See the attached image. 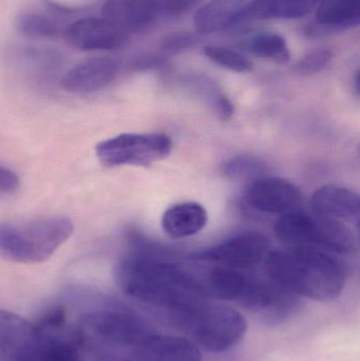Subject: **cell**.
Returning a JSON list of instances; mask_svg holds the SVG:
<instances>
[{"label": "cell", "instance_id": "6da1fadb", "mask_svg": "<svg viewBox=\"0 0 360 361\" xmlns=\"http://www.w3.org/2000/svg\"><path fill=\"white\" fill-rule=\"evenodd\" d=\"M114 280L122 292L149 305L182 313L206 302L204 284L181 267L143 255H130L114 267Z\"/></svg>", "mask_w": 360, "mask_h": 361}, {"label": "cell", "instance_id": "7a4b0ae2", "mask_svg": "<svg viewBox=\"0 0 360 361\" xmlns=\"http://www.w3.org/2000/svg\"><path fill=\"white\" fill-rule=\"evenodd\" d=\"M263 262L268 279L297 296L329 302L338 298L345 288L344 267L325 250H273Z\"/></svg>", "mask_w": 360, "mask_h": 361}, {"label": "cell", "instance_id": "3957f363", "mask_svg": "<svg viewBox=\"0 0 360 361\" xmlns=\"http://www.w3.org/2000/svg\"><path fill=\"white\" fill-rule=\"evenodd\" d=\"M73 233V223L63 216L0 222V258L25 264L44 262Z\"/></svg>", "mask_w": 360, "mask_h": 361}, {"label": "cell", "instance_id": "277c9868", "mask_svg": "<svg viewBox=\"0 0 360 361\" xmlns=\"http://www.w3.org/2000/svg\"><path fill=\"white\" fill-rule=\"evenodd\" d=\"M175 320L190 335L192 343L211 353L236 347L247 332L244 316L225 305L206 301L194 309L175 314Z\"/></svg>", "mask_w": 360, "mask_h": 361}, {"label": "cell", "instance_id": "5b68a950", "mask_svg": "<svg viewBox=\"0 0 360 361\" xmlns=\"http://www.w3.org/2000/svg\"><path fill=\"white\" fill-rule=\"evenodd\" d=\"M137 314L122 307L88 312L80 318V338L94 345L125 352L154 334Z\"/></svg>", "mask_w": 360, "mask_h": 361}, {"label": "cell", "instance_id": "8992f818", "mask_svg": "<svg viewBox=\"0 0 360 361\" xmlns=\"http://www.w3.org/2000/svg\"><path fill=\"white\" fill-rule=\"evenodd\" d=\"M173 150V142L164 133H123L101 142L95 154L106 167H147L164 160Z\"/></svg>", "mask_w": 360, "mask_h": 361}, {"label": "cell", "instance_id": "52a82bcc", "mask_svg": "<svg viewBox=\"0 0 360 361\" xmlns=\"http://www.w3.org/2000/svg\"><path fill=\"white\" fill-rule=\"evenodd\" d=\"M268 252L270 241L266 235L257 231H245L205 250L201 259L218 267L242 271L260 264Z\"/></svg>", "mask_w": 360, "mask_h": 361}, {"label": "cell", "instance_id": "ba28073f", "mask_svg": "<svg viewBox=\"0 0 360 361\" xmlns=\"http://www.w3.org/2000/svg\"><path fill=\"white\" fill-rule=\"evenodd\" d=\"M42 333L34 322L0 310V361H39Z\"/></svg>", "mask_w": 360, "mask_h": 361}, {"label": "cell", "instance_id": "9c48e42d", "mask_svg": "<svg viewBox=\"0 0 360 361\" xmlns=\"http://www.w3.org/2000/svg\"><path fill=\"white\" fill-rule=\"evenodd\" d=\"M245 200L258 212L283 214L293 212L299 204L302 191L297 185L283 178H257L247 187Z\"/></svg>", "mask_w": 360, "mask_h": 361}, {"label": "cell", "instance_id": "30bf717a", "mask_svg": "<svg viewBox=\"0 0 360 361\" xmlns=\"http://www.w3.org/2000/svg\"><path fill=\"white\" fill-rule=\"evenodd\" d=\"M68 44L82 51H111L123 47L127 34L103 17H85L66 27Z\"/></svg>", "mask_w": 360, "mask_h": 361}, {"label": "cell", "instance_id": "8fae6325", "mask_svg": "<svg viewBox=\"0 0 360 361\" xmlns=\"http://www.w3.org/2000/svg\"><path fill=\"white\" fill-rule=\"evenodd\" d=\"M123 353L125 361H202L200 350L190 339L156 333Z\"/></svg>", "mask_w": 360, "mask_h": 361}, {"label": "cell", "instance_id": "7c38bea8", "mask_svg": "<svg viewBox=\"0 0 360 361\" xmlns=\"http://www.w3.org/2000/svg\"><path fill=\"white\" fill-rule=\"evenodd\" d=\"M118 68V61L110 57H90L63 74L61 87L76 94L97 92L116 80Z\"/></svg>", "mask_w": 360, "mask_h": 361}, {"label": "cell", "instance_id": "4fadbf2b", "mask_svg": "<svg viewBox=\"0 0 360 361\" xmlns=\"http://www.w3.org/2000/svg\"><path fill=\"white\" fill-rule=\"evenodd\" d=\"M162 16V0H106L101 17L124 33L143 31Z\"/></svg>", "mask_w": 360, "mask_h": 361}, {"label": "cell", "instance_id": "5bb4252c", "mask_svg": "<svg viewBox=\"0 0 360 361\" xmlns=\"http://www.w3.org/2000/svg\"><path fill=\"white\" fill-rule=\"evenodd\" d=\"M311 205L315 216L338 222L357 223L360 216V197L356 191L337 184L325 185L314 191Z\"/></svg>", "mask_w": 360, "mask_h": 361}, {"label": "cell", "instance_id": "9a60e30c", "mask_svg": "<svg viewBox=\"0 0 360 361\" xmlns=\"http://www.w3.org/2000/svg\"><path fill=\"white\" fill-rule=\"evenodd\" d=\"M277 239L291 250L317 248L323 250L321 219L299 212L283 214L275 223Z\"/></svg>", "mask_w": 360, "mask_h": 361}, {"label": "cell", "instance_id": "2e32d148", "mask_svg": "<svg viewBox=\"0 0 360 361\" xmlns=\"http://www.w3.org/2000/svg\"><path fill=\"white\" fill-rule=\"evenodd\" d=\"M321 0H253L241 6L235 23L268 19H297L310 14Z\"/></svg>", "mask_w": 360, "mask_h": 361}, {"label": "cell", "instance_id": "e0dca14e", "mask_svg": "<svg viewBox=\"0 0 360 361\" xmlns=\"http://www.w3.org/2000/svg\"><path fill=\"white\" fill-rule=\"evenodd\" d=\"M206 209L197 202H184L169 207L162 216V228L173 239H184L206 226Z\"/></svg>", "mask_w": 360, "mask_h": 361}, {"label": "cell", "instance_id": "ac0fdd59", "mask_svg": "<svg viewBox=\"0 0 360 361\" xmlns=\"http://www.w3.org/2000/svg\"><path fill=\"white\" fill-rule=\"evenodd\" d=\"M61 10L52 12L25 11L19 13L14 20L17 33L29 39H46L54 38L65 31L63 19L59 16Z\"/></svg>", "mask_w": 360, "mask_h": 361}, {"label": "cell", "instance_id": "d6986e66", "mask_svg": "<svg viewBox=\"0 0 360 361\" xmlns=\"http://www.w3.org/2000/svg\"><path fill=\"white\" fill-rule=\"evenodd\" d=\"M241 6V0H211L194 14L197 32L211 34L234 25Z\"/></svg>", "mask_w": 360, "mask_h": 361}, {"label": "cell", "instance_id": "ffe728a7", "mask_svg": "<svg viewBox=\"0 0 360 361\" xmlns=\"http://www.w3.org/2000/svg\"><path fill=\"white\" fill-rule=\"evenodd\" d=\"M359 0H321L317 25L327 31H344L359 23Z\"/></svg>", "mask_w": 360, "mask_h": 361}, {"label": "cell", "instance_id": "44dd1931", "mask_svg": "<svg viewBox=\"0 0 360 361\" xmlns=\"http://www.w3.org/2000/svg\"><path fill=\"white\" fill-rule=\"evenodd\" d=\"M249 278L240 271L217 267L209 273L206 284H204L209 297L220 300H239L244 292Z\"/></svg>", "mask_w": 360, "mask_h": 361}, {"label": "cell", "instance_id": "7402d4cb", "mask_svg": "<svg viewBox=\"0 0 360 361\" xmlns=\"http://www.w3.org/2000/svg\"><path fill=\"white\" fill-rule=\"evenodd\" d=\"M244 49L255 56L277 63L290 61V49L283 36L276 33H262L247 39Z\"/></svg>", "mask_w": 360, "mask_h": 361}, {"label": "cell", "instance_id": "603a6c76", "mask_svg": "<svg viewBox=\"0 0 360 361\" xmlns=\"http://www.w3.org/2000/svg\"><path fill=\"white\" fill-rule=\"evenodd\" d=\"M203 53L213 63L232 71L247 73L253 70V63L238 51L225 47L207 46L203 49Z\"/></svg>", "mask_w": 360, "mask_h": 361}, {"label": "cell", "instance_id": "cb8c5ba5", "mask_svg": "<svg viewBox=\"0 0 360 361\" xmlns=\"http://www.w3.org/2000/svg\"><path fill=\"white\" fill-rule=\"evenodd\" d=\"M262 171H263V164L249 157H238L223 165L224 175L230 179L256 177Z\"/></svg>", "mask_w": 360, "mask_h": 361}, {"label": "cell", "instance_id": "d4e9b609", "mask_svg": "<svg viewBox=\"0 0 360 361\" xmlns=\"http://www.w3.org/2000/svg\"><path fill=\"white\" fill-rule=\"evenodd\" d=\"M332 53L327 49H319V50L312 51L308 53L306 56L302 57L295 69L298 73L304 75H310V74L316 73L325 67L331 61Z\"/></svg>", "mask_w": 360, "mask_h": 361}, {"label": "cell", "instance_id": "484cf974", "mask_svg": "<svg viewBox=\"0 0 360 361\" xmlns=\"http://www.w3.org/2000/svg\"><path fill=\"white\" fill-rule=\"evenodd\" d=\"M196 42V36L192 34L177 33L165 38L162 46L167 51H181L190 48Z\"/></svg>", "mask_w": 360, "mask_h": 361}, {"label": "cell", "instance_id": "4316f807", "mask_svg": "<svg viewBox=\"0 0 360 361\" xmlns=\"http://www.w3.org/2000/svg\"><path fill=\"white\" fill-rule=\"evenodd\" d=\"M196 0H162V16L175 17L184 14Z\"/></svg>", "mask_w": 360, "mask_h": 361}, {"label": "cell", "instance_id": "83f0119b", "mask_svg": "<svg viewBox=\"0 0 360 361\" xmlns=\"http://www.w3.org/2000/svg\"><path fill=\"white\" fill-rule=\"evenodd\" d=\"M19 179L10 169L0 166V195H10L18 189Z\"/></svg>", "mask_w": 360, "mask_h": 361}, {"label": "cell", "instance_id": "f1b7e54d", "mask_svg": "<svg viewBox=\"0 0 360 361\" xmlns=\"http://www.w3.org/2000/svg\"><path fill=\"white\" fill-rule=\"evenodd\" d=\"M218 110H219V114L223 120H228L232 116V106L226 97H220L219 101H218Z\"/></svg>", "mask_w": 360, "mask_h": 361}, {"label": "cell", "instance_id": "f546056e", "mask_svg": "<svg viewBox=\"0 0 360 361\" xmlns=\"http://www.w3.org/2000/svg\"><path fill=\"white\" fill-rule=\"evenodd\" d=\"M78 361H84V360H82H82H78Z\"/></svg>", "mask_w": 360, "mask_h": 361}]
</instances>
